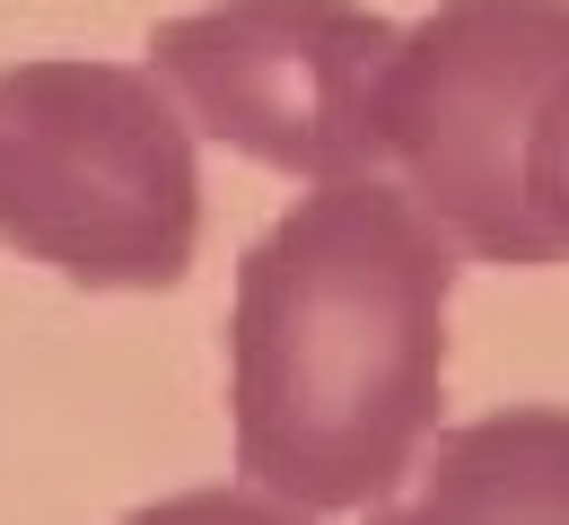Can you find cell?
I'll return each instance as SVG.
<instances>
[{
    "instance_id": "1",
    "label": "cell",
    "mask_w": 569,
    "mask_h": 525,
    "mask_svg": "<svg viewBox=\"0 0 569 525\" xmlns=\"http://www.w3.org/2000/svg\"><path fill=\"white\" fill-rule=\"evenodd\" d=\"M456 236L403 184L342 175L289 202L237 263L228 430L237 473L298 517L386 508L447 403Z\"/></svg>"
},
{
    "instance_id": "5",
    "label": "cell",
    "mask_w": 569,
    "mask_h": 525,
    "mask_svg": "<svg viewBox=\"0 0 569 525\" xmlns=\"http://www.w3.org/2000/svg\"><path fill=\"white\" fill-rule=\"evenodd\" d=\"M368 525H569V403H508L438 430L421 491Z\"/></svg>"
},
{
    "instance_id": "2",
    "label": "cell",
    "mask_w": 569,
    "mask_h": 525,
    "mask_svg": "<svg viewBox=\"0 0 569 525\" xmlns=\"http://www.w3.org/2000/svg\"><path fill=\"white\" fill-rule=\"evenodd\" d=\"M0 245L79 290H176L202 245L193 123L123 62L0 71Z\"/></svg>"
},
{
    "instance_id": "6",
    "label": "cell",
    "mask_w": 569,
    "mask_h": 525,
    "mask_svg": "<svg viewBox=\"0 0 569 525\" xmlns=\"http://www.w3.org/2000/svg\"><path fill=\"white\" fill-rule=\"evenodd\" d=\"M123 525H307L298 508H281L272 491H176V499H149Z\"/></svg>"
},
{
    "instance_id": "3",
    "label": "cell",
    "mask_w": 569,
    "mask_h": 525,
    "mask_svg": "<svg viewBox=\"0 0 569 525\" xmlns=\"http://www.w3.org/2000/svg\"><path fill=\"white\" fill-rule=\"evenodd\" d=\"M569 97V0H438L386 71L403 193L482 263H569L535 211V141Z\"/></svg>"
},
{
    "instance_id": "7",
    "label": "cell",
    "mask_w": 569,
    "mask_h": 525,
    "mask_svg": "<svg viewBox=\"0 0 569 525\" xmlns=\"http://www.w3.org/2000/svg\"><path fill=\"white\" fill-rule=\"evenodd\" d=\"M535 211H543V228L561 236V254H569V97L552 105V123L535 141Z\"/></svg>"
},
{
    "instance_id": "4",
    "label": "cell",
    "mask_w": 569,
    "mask_h": 525,
    "mask_svg": "<svg viewBox=\"0 0 569 525\" xmlns=\"http://www.w3.org/2000/svg\"><path fill=\"white\" fill-rule=\"evenodd\" d=\"M403 27L359 0H211L149 36V79L219 150L342 184L386 158V71Z\"/></svg>"
}]
</instances>
